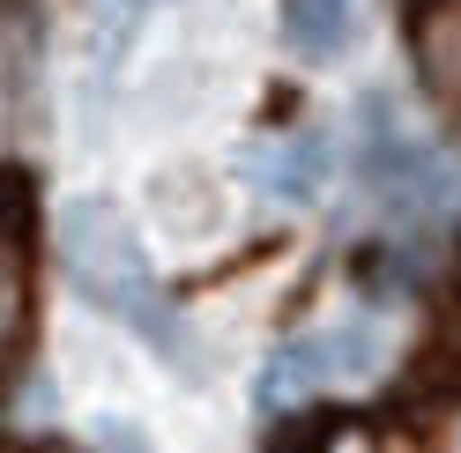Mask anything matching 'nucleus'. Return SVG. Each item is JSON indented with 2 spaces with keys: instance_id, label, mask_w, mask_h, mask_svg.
Returning <instances> with one entry per match:
<instances>
[{
  "instance_id": "7ed1b4c3",
  "label": "nucleus",
  "mask_w": 461,
  "mask_h": 453,
  "mask_svg": "<svg viewBox=\"0 0 461 453\" xmlns=\"http://www.w3.org/2000/svg\"><path fill=\"white\" fill-rule=\"evenodd\" d=\"M387 364V334L372 313H342L328 327H305L291 342H276L268 372H261V409L283 416V409H305L312 394H328L342 379H372Z\"/></svg>"
},
{
  "instance_id": "f257e3e1",
  "label": "nucleus",
  "mask_w": 461,
  "mask_h": 453,
  "mask_svg": "<svg viewBox=\"0 0 461 453\" xmlns=\"http://www.w3.org/2000/svg\"><path fill=\"white\" fill-rule=\"evenodd\" d=\"M52 253H60V268H68L75 290L90 298L97 313H112L120 327H134L149 350H179L186 342L179 305L164 298L149 245L134 238V223L112 209L104 193H75V201H60V216H52Z\"/></svg>"
},
{
  "instance_id": "20e7f679",
  "label": "nucleus",
  "mask_w": 461,
  "mask_h": 453,
  "mask_svg": "<svg viewBox=\"0 0 461 453\" xmlns=\"http://www.w3.org/2000/svg\"><path fill=\"white\" fill-rule=\"evenodd\" d=\"M246 179L283 209H312L328 193V179H335V156H328V141L305 134V127L298 134H268L261 149L246 156Z\"/></svg>"
},
{
  "instance_id": "39448f33",
  "label": "nucleus",
  "mask_w": 461,
  "mask_h": 453,
  "mask_svg": "<svg viewBox=\"0 0 461 453\" xmlns=\"http://www.w3.org/2000/svg\"><path fill=\"white\" fill-rule=\"evenodd\" d=\"M402 45H410V67L431 97L461 104V0H410L402 8Z\"/></svg>"
},
{
  "instance_id": "1a4fd4ad",
  "label": "nucleus",
  "mask_w": 461,
  "mask_h": 453,
  "mask_svg": "<svg viewBox=\"0 0 461 453\" xmlns=\"http://www.w3.org/2000/svg\"><path fill=\"white\" fill-rule=\"evenodd\" d=\"M104 453H141V431L134 423H104Z\"/></svg>"
},
{
  "instance_id": "f03ea898",
  "label": "nucleus",
  "mask_w": 461,
  "mask_h": 453,
  "mask_svg": "<svg viewBox=\"0 0 461 453\" xmlns=\"http://www.w3.org/2000/svg\"><path fill=\"white\" fill-rule=\"evenodd\" d=\"M357 172L372 179V193H380L410 231L447 223V209H454V172L402 127L394 97H380V90L357 97Z\"/></svg>"
},
{
  "instance_id": "423d86ee",
  "label": "nucleus",
  "mask_w": 461,
  "mask_h": 453,
  "mask_svg": "<svg viewBox=\"0 0 461 453\" xmlns=\"http://www.w3.org/2000/svg\"><path fill=\"white\" fill-rule=\"evenodd\" d=\"M357 38V0H283V45L298 60L328 67L335 52H350Z\"/></svg>"
},
{
  "instance_id": "0eeeda50",
  "label": "nucleus",
  "mask_w": 461,
  "mask_h": 453,
  "mask_svg": "<svg viewBox=\"0 0 461 453\" xmlns=\"http://www.w3.org/2000/svg\"><path fill=\"white\" fill-rule=\"evenodd\" d=\"M15 334H23V261H15V245L0 238V372H8Z\"/></svg>"
},
{
  "instance_id": "6e6552de",
  "label": "nucleus",
  "mask_w": 461,
  "mask_h": 453,
  "mask_svg": "<svg viewBox=\"0 0 461 453\" xmlns=\"http://www.w3.org/2000/svg\"><path fill=\"white\" fill-rule=\"evenodd\" d=\"M335 431L342 423H283V439L268 453H335Z\"/></svg>"
},
{
  "instance_id": "9d476101",
  "label": "nucleus",
  "mask_w": 461,
  "mask_h": 453,
  "mask_svg": "<svg viewBox=\"0 0 461 453\" xmlns=\"http://www.w3.org/2000/svg\"><path fill=\"white\" fill-rule=\"evenodd\" d=\"M104 8H120V15H149L157 0H104Z\"/></svg>"
}]
</instances>
